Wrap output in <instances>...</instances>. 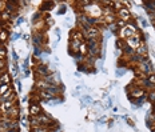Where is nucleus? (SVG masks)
I'll list each match as a JSON object with an SVG mask.
<instances>
[{"instance_id":"f257e3e1","label":"nucleus","mask_w":155,"mask_h":132,"mask_svg":"<svg viewBox=\"0 0 155 132\" xmlns=\"http://www.w3.org/2000/svg\"><path fill=\"white\" fill-rule=\"evenodd\" d=\"M86 36L88 40H98L99 39V30L95 27H88L86 32Z\"/></svg>"},{"instance_id":"f03ea898","label":"nucleus","mask_w":155,"mask_h":132,"mask_svg":"<svg viewBox=\"0 0 155 132\" xmlns=\"http://www.w3.org/2000/svg\"><path fill=\"white\" fill-rule=\"evenodd\" d=\"M118 18H119V20L128 23V20H130V12H128V9L123 7L120 11H118Z\"/></svg>"},{"instance_id":"7ed1b4c3","label":"nucleus","mask_w":155,"mask_h":132,"mask_svg":"<svg viewBox=\"0 0 155 132\" xmlns=\"http://www.w3.org/2000/svg\"><path fill=\"white\" fill-rule=\"evenodd\" d=\"M144 91L146 89L143 87H135V88L131 89V98L132 99H139L142 96H144Z\"/></svg>"},{"instance_id":"20e7f679","label":"nucleus","mask_w":155,"mask_h":132,"mask_svg":"<svg viewBox=\"0 0 155 132\" xmlns=\"http://www.w3.org/2000/svg\"><path fill=\"white\" fill-rule=\"evenodd\" d=\"M87 11H88V15L91 16V18H98V16H101V7H99V5H88Z\"/></svg>"},{"instance_id":"39448f33","label":"nucleus","mask_w":155,"mask_h":132,"mask_svg":"<svg viewBox=\"0 0 155 132\" xmlns=\"http://www.w3.org/2000/svg\"><path fill=\"white\" fill-rule=\"evenodd\" d=\"M30 114H31V116H38V115L43 114V111H41V107L38 103H32L30 105Z\"/></svg>"},{"instance_id":"423d86ee","label":"nucleus","mask_w":155,"mask_h":132,"mask_svg":"<svg viewBox=\"0 0 155 132\" xmlns=\"http://www.w3.org/2000/svg\"><path fill=\"white\" fill-rule=\"evenodd\" d=\"M5 116H7L8 119H11V120H16L18 116H19V108L16 107V105H14L9 111L5 112Z\"/></svg>"},{"instance_id":"0eeeda50","label":"nucleus","mask_w":155,"mask_h":132,"mask_svg":"<svg viewBox=\"0 0 155 132\" xmlns=\"http://www.w3.org/2000/svg\"><path fill=\"white\" fill-rule=\"evenodd\" d=\"M14 105H15V103L12 100H4V101H2V104H0V109H2L3 112H7L14 107Z\"/></svg>"},{"instance_id":"6e6552de","label":"nucleus","mask_w":155,"mask_h":132,"mask_svg":"<svg viewBox=\"0 0 155 132\" xmlns=\"http://www.w3.org/2000/svg\"><path fill=\"white\" fill-rule=\"evenodd\" d=\"M31 132H51V128L44 127V125H40V127H32Z\"/></svg>"},{"instance_id":"1a4fd4ad","label":"nucleus","mask_w":155,"mask_h":132,"mask_svg":"<svg viewBox=\"0 0 155 132\" xmlns=\"http://www.w3.org/2000/svg\"><path fill=\"white\" fill-rule=\"evenodd\" d=\"M147 82L150 83L151 89H155V75H154V73H151V75L147 76Z\"/></svg>"},{"instance_id":"9d476101","label":"nucleus","mask_w":155,"mask_h":132,"mask_svg":"<svg viewBox=\"0 0 155 132\" xmlns=\"http://www.w3.org/2000/svg\"><path fill=\"white\" fill-rule=\"evenodd\" d=\"M8 91H9V85L8 84H2L0 85V96L5 95Z\"/></svg>"},{"instance_id":"9b49d317","label":"nucleus","mask_w":155,"mask_h":132,"mask_svg":"<svg viewBox=\"0 0 155 132\" xmlns=\"http://www.w3.org/2000/svg\"><path fill=\"white\" fill-rule=\"evenodd\" d=\"M147 96H148V100L155 104V89H151V91L148 92V95H147Z\"/></svg>"},{"instance_id":"f8f14e48","label":"nucleus","mask_w":155,"mask_h":132,"mask_svg":"<svg viewBox=\"0 0 155 132\" xmlns=\"http://www.w3.org/2000/svg\"><path fill=\"white\" fill-rule=\"evenodd\" d=\"M7 32L5 31H0V41H5L7 40Z\"/></svg>"},{"instance_id":"ddd939ff","label":"nucleus","mask_w":155,"mask_h":132,"mask_svg":"<svg viewBox=\"0 0 155 132\" xmlns=\"http://www.w3.org/2000/svg\"><path fill=\"white\" fill-rule=\"evenodd\" d=\"M4 53H5V51L3 50V48H0V59H2V57L4 56Z\"/></svg>"},{"instance_id":"4468645a","label":"nucleus","mask_w":155,"mask_h":132,"mask_svg":"<svg viewBox=\"0 0 155 132\" xmlns=\"http://www.w3.org/2000/svg\"><path fill=\"white\" fill-rule=\"evenodd\" d=\"M3 67H4V60H3V59H0V69H2Z\"/></svg>"}]
</instances>
